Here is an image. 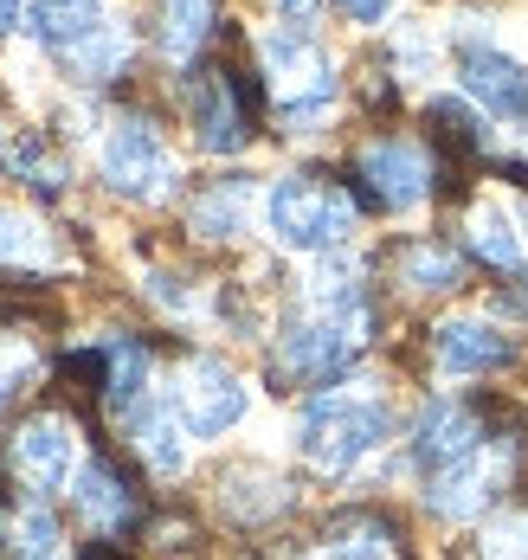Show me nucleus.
Instances as JSON below:
<instances>
[{"instance_id":"obj_1","label":"nucleus","mask_w":528,"mask_h":560,"mask_svg":"<svg viewBox=\"0 0 528 560\" xmlns=\"http://www.w3.org/2000/svg\"><path fill=\"white\" fill-rule=\"evenodd\" d=\"M387 439H394V412H387V399L367 387V381L316 393V399L296 412V451H303V464L322 470V477L361 470Z\"/></svg>"},{"instance_id":"obj_2","label":"nucleus","mask_w":528,"mask_h":560,"mask_svg":"<svg viewBox=\"0 0 528 560\" xmlns=\"http://www.w3.org/2000/svg\"><path fill=\"white\" fill-rule=\"evenodd\" d=\"M265 225L284 252H342L354 232V207L336 180L316 174H284L265 194Z\"/></svg>"},{"instance_id":"obj_3","label":"nucleus","mask_w":528,"mask_h":560,"mask_svg":"<svg viewBox=\"0 0 528 560\" xmlns=\"http://www.w3.org/2000/svg\"><path fill=\"white\" fill-rule=\"evenodd\" d=\"M367 341V303H354V310H329V303H309L303 316H296L291 329L278 336V374L296 381V387H309V381H329V374H342L354 361V348Z\"/></svg>"},{"instance_id":"obj_4","label":"nucleus","mask_w":528,"mask_h":560,"mask_svg":"<svg viewBox=\"0 0 528 560\" xmlns=\"http://www.w3.org/2000/svg\"><path fill=\"white\" fill-rule=\"evenodd\" d=\"M104 180L122 200H162V194H175V155H168L162 129L142 122V116H117L110 136H104Z\"/></svg>"},{"instance_id":"obj_5","label":"nucleus","mask_w":528,"mask_h":560,"mask_svg":"<svg viewBox=\"0 0 528 560\" xmlns=\"http://www.w3.org/2000/svg\"><path fill=\"white\" fill-rule=\"evenodd\" d=\"M265 71H271V91L291 122H316V116L336 104V65L316 52L309 33H271L265 39Z\"/></svg>"},{"instance_id":"obj_6","label":"nucleus","mask_w":528,"mask_h":560,"mask_svg":"<svg viewBox=\"0 0 528 560\" xmlns=\"http://www.w3.org/2000/svg\"><path fill=\"white\" fill-rule=\"evenodd\" d=\"M509 464H516V445L509 439H483V445L458 457V464H445V470H432V490H425V509L432 515H445V522H470V515H483V509L503 497V483H509Z\"/></svg>"},{"instance_id":"obj_7","label":"nucleus","mask_w":528,"mask_h":560,"mask_svg":"<svg viewBox=\"0 0 528 560\" xmlns=\"http://www.w3.org/2000/svg\"><path fill=\"white\" fill-rule=\"evenodd\" d=\"M175 406H180V419H187V432H193V439H226L238 419L251 412V387L238 381L226 361L193 354V361L180 368Z\"/></svg>"},{"instance_id":"obj_8","label":"nucleus","mask_w":528,"mask_h":560,"mask_svg":"<svg viewBox=\"0 0 528 560\" xmlns=\"http://www.w3.org/2000/svg\"><path fill=\"white\" fill-rule=\"evenodd\" d=\"M361 187H367V200L380 207V213H412V207H425V194H432V162H425V149L419 142H400V136H387V142H367L361 149Z\"/></svg>"},{"instance_id":"obj_9","label":"nucleus","mask_w":528,"mask_h":560,"mask_svg":"<svg viewBox=\"0 0 528 560\" xmlns=\"http://www.w3.org/2000/svg\"><path fill=\"white\" fill-rule=\"evenodd\" d=\"M432 361H438V374L470 381V374L509 368V361H516V341L503 336L496 323H483V316H451V323L432 329Z\"/></svg>"},{"instance_id":"obj_10","label":"nucleus","mask_w":528,"mask_h":560,"mask_svg":"<svg viewBox=\"0 0 528 560\" xmlns=\"http://www.w3.org/2000/svg\"><path fill=\"white\" fill-rule=\"evenodd\" d=\"M187 116H193V136L207 155H233L245 142V104H238V78L233 71H207L193 78L187 91Z\"/></svg>"},{"instance_id":"obj_11","label":"nucleus","mask_w":528,"mask_h":560,"mask_svg":"<svg viewBox=\"0 0 528 560\" xmlns=\"http://www.w3.org/2000/svg\"><path fill=\"white\" fill-rule=\"evenodd\" d=\"M13 470H20L33 490L71 483V470H78V432H71L64 419H33V425H20V439H13Z\"/></svg>"},{"instance_id":"obj_12","label":"nucleus","mask_w":528,"mask_h":560,"mask_svg":"<svg viewBox=\"0 0 528 560\" xmlns=\"http://www.w3.org/2000/svg\"><path fill=\"white\" fill-rule=\"evenodd\" d=\"M477 445H483V425H477V412H470L465 399H432V406L419 412V432H412V457H419L425 470H445V464L470 457Z\"/></svg>"},{"instance_id":"obj_13","label":"nucleus","mask_w":528,"mask_h":560,"mask_svg":"<svg viewBox=\"0 0 528 560\" xmlns=\"http://www.w3.org/2000/svg\"><path fill=\"white\" fill-rule=\"evenodd\" d=\"M458 78L477 104H490L496 116H528V65H516L496 46H465L458 58Z\"/></svg>"},{"instance_id":"obj_14","label":"nucleus","mask_w":528,"mask_h":560,"mask_svg":"<svg viewBox=\"0 0 528 560\" xmlns=\"http://www.w3.org/2000/svg\"><path fill=\"white\" fill-rule=\"evenodd\" d=\"M129 445L149 457L155 477H180V470H187V419H180L175 393H168V399H142V406L129 412Z\"/></svg>"},{"instance_id":"obj_15","label":"nucleus","mask_w":528,"mask_h":560,"mask_svg":"<svg viewBox=\"0 0 528 560\" xmlns=\"http://www.w3.org/2000/svg\"><path fill=\"white\" fill-rule=\"evenodd\" d=\"M71 503H78V515H84L97 535H117L122 522L136 515V497L122 490L117 470H110V464H97V457L78 470V483H71Z\"/></svg>"},{"instance_id":"obj_16","label":"nucleus","mask_w":528,"mask_h":560,"mask_svg":"<svg viewBox=\"0 0 528 560\" xmlns=\"http://www.w3.org/2000/svg\"><path fill=\"white\" fill-rule=\"evenodd\" d=\"M470 252H477L483 265L509 271V278L528 271V238L516 232V213H509L503 200H483V207L470 213Z\"/></svg>"},{"instance_id":"obj_17","label":"nucleus","mask_w":528,"mask_h":560,"mask_svg":"<svg viewBox=\"0 0 528 560\" xmlns=\"http://www.w3.org/2000/svg\"><path fill=\"white\" fill-rule=\"evenodd\" d=\"M104 0H33V33L52 46V52H78L91 33H104Z\"/></svg>"},{"instance_id":"obj_18","label":"nucleus","mask_w":528,"mask_h":560,"mask_svg":"<svg viewBox=\"0 0 528 560\" xmlns=\"http://www.w3.org/2000/svg\"><path fill=\"white\" fill-rule=\"evenodd\" d=\"M220 509L233 522H271L291 509V483L271 477V470H226L220 477Z\"/></svg>"},{"instance_id":"obj_19","label":"nucleus","mask_w":528,"mask_h":560,"mask_svg":"<svg viewBox=\"0 0 528 560\" xmlns=\"http://www.w3.org/2000/svg\"><path fill=\"white\" fill-rule=\"evenodd\" d=\"M245 213H251V180H245V174H226V180H213V187L187 207V225H193L200 238H238V232H245Z\"/></svg>"},{"instance_id":"obj_20","label":"nucleus","mask_w":528,"mask_h":560,"mask_svg":"<svg viewBox=\"0 0 528 560\" xmlns=\"http://www.w3.org/2000/svg\"><path fill=\"white\" fill-rule=\"evenodd\" d=\"M0 265L7 271H52L59 265V245H52V232L33 220V213L0 207Z\"/></svg>"},{"instance_id":"obj_21","label":"nucleus","mask_w":528,"mask_h":560,"mask_svg":"<svg viewBox=\"0 0 528 560\" xmlns=\"http://www.w3.org/2000/svg\"><path fill=\"white\" fill-rule=\"evenodd\" d=\"M303 560H400V535L387 522H374V515H354L336 535H322V548Z\"/></svg>"},{"instance_id":"obj_22","label":"nucleus","mask_w":528,"mask_h":560,"mask_svg":"<svg viewBox=\"0 0 528 560\" xmlns=\"http://www.w3.org/2000/svg\"><path fill=\"white\" fill-rule=\"evenodd\" d=\"M213 33V0H162V52L187 65Z\"/></svg>"},{"instance_id":"obj_23","label":"nucleus","mask_w":528,"mask_h":560,"mask_svg":"<svg viewBox=\"0 0 528 560\" xmlns=\"http://www.w3.org/2000/svg\"><path fill=\"white\" fill-rule=\"evenodd\" d=\"M458 278H465V265L438 238H412L407 252H400V283L407 290H458Z\"/></svg>"},{"instance_id":"obj_24","label":"nucleus","mask_w":528,"mask_h":560,"mask_svg":"<svg viewBox=\"0 0 528 560\" xmlns=\"http://www.w3.org/2000/svg\"><path fill=\"white\" fill-rule=\"evenodd\" d=\"M0 162H7L13 174H26V180H39L46 194L64 187V162L39 142V136H26V129H20V136H0Z\"/></svg>"},{"instance_id":"obj_25","label":"nucleus","mask_w":528,"mask_h":560,"mask_svg":"<svg viewBox=\"0 0 528 560\" xmlns=\"http://www.w3.org/2000/svg\"><path fill=\"white\" fill-rule=\"evenodd\" d=\"M33 381H39V354H33V341L0 336V412L33 387Z\"/></svg>"},{"instance_id":"obj_26","label":"nucleus","mask_w":528,"mask_h":560,"mask_svg":"<svg viewBox=\"0 0 528 560\" xmlns=\"http://www.w3.org/2000/svg\"><path fill=\"white\" fill-rule=\"evenodd\" d=\"M13 541H20V555L26 560H52L59 555V522L46 515V509H20V522H13Z\"/></svg>"},{"instance_id":"obj_27","label":"nucleus","mask_w":528,"mask_h":560,"mask_svg":"<svg viewBox=\"0 0 528 560\" xmlns=\"http://www.w3.org/2000/svg\"><path fill=\"white\" fill-rule=\"evenodd\" d=\"M477 548L483 560H528V515H496Z\"/></svg>"},{"instance_id":"obj_28","label":"nucleus","mask_w":528,"mask_h":560,"mask_svg":"<svg viewBox=\"0 0 528 560\" xmlns=\"http://www.w3.org/2000/svg\"><path fill=\"white\" fill-rule=\"evenodd\" d=\"M336 7H342V20H354V26H380L394 13V0H336Z\"/></svg>"},{"instance_id":"obj_29","label":"nucleus","mask_w":528,"mask_h":560,"mask_svg":"<svg viewBox=\"0 0 528 560\" xmlns=\"http://www.w3.org/2000/svg\"><path fill=\"white\" fill-rule=\"evenodd\" d=\"M26 13H33V0H0V33H13Z\"/></svg>"},{"instance_id":"obj_30","label":"nucleus","mask_w":528,"mask_h":560,"mask_svg":"<svg viewBox=\"0 0 528 560\" xmlns=\"http://www.w3.org/2000/svg\"><path fill=\"white\" fill-rule=\"evenodd\" d=\"M52 560H59V555H52Z\"/></svg>"}]
</instances>
